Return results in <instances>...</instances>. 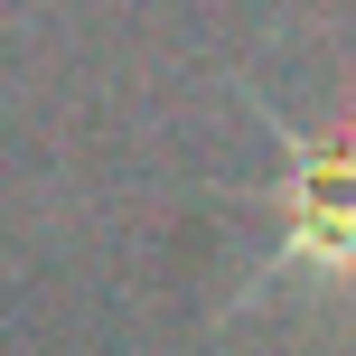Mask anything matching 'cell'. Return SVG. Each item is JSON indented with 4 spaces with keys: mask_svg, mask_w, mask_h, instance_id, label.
<instances>
[{
    "mask_svg": "<svg viewBox=\"0 0 356 356\" xmlns=\"http://www.w3.org/2000/svg\"><path fill=\"white\" fill-rule=\"evenodd\" d=\"M282 141V178H272V244L244 272L234 309H328L356 291V122H291L263 113Z\"/></svg>",
    "mask_w": 356,
    "mask_h": 356,
    "instance_id": "cell-1",
    "label": "cell"
}]
</instances>
